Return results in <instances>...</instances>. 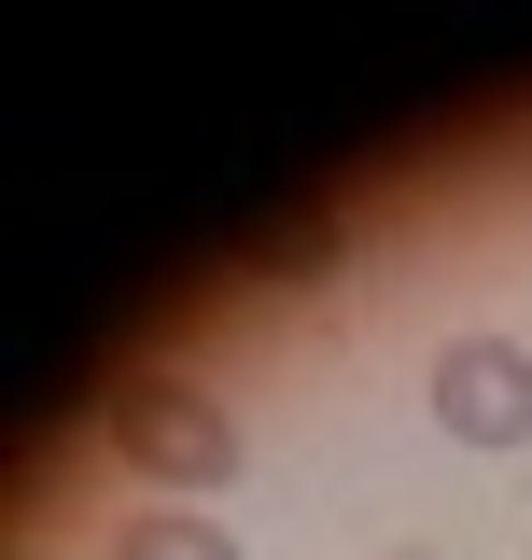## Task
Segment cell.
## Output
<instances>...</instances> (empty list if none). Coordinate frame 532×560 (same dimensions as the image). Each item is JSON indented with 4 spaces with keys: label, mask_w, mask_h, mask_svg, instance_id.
<instances>
[{
    "label": "cell",
    "mask_w": 532,
    "mask_h": 560,
    "mask_svg": "<svg viewBox=\"0 0 532 560\" xmlns=\"http://www.w3.org/2000/svg\"><path fill=\"white\" fill-rule=\"evenodd\" d=\"M99 434H113V463L154 490H224L239 477V420H224V393H197V378H127L113 407H99Z\"/></svg>",
    "instance_id": "1"
},
{
    "label": "cell",
    "mask_w": 532,
    "mask_h": 560,
    "mask_svg": "<svg viewBox=\"0 0 532 560\" xmlns=\"http://www.w3.org/2000/svg\"><path fill=\"white\" fill-rule=\"evenodd\" d=\"M435 434H463V448H532V350L519 337H449L435 350Z\"/></svg>",
    "instance_id": "2"
},
{
    "label": "cell",
    "mask_w": 532,
    "mask_h": 560,
    "mask_svg": "<svg viewBox=\"0 0 532 560\" xmlns=\"http://www.w3.org/2000/svg\"><path fill=\"white\" fill-rule=\"evenodd\" d=\"M113 560H239V533L197 518V504H140L127 533H113Z\"/></svg>",
    "instance_id": "3"
},
{
    "label": "cell",
    "mask_w": 532,
    "mask_h": 560,
    "mask_svg": "<svg viewBox=\"0 0 532 560\" xmlns=\"http://www.w3.org/2000/svg\"><path fill=\"white\" fill-rule=\"evenodd\" d=\"M393 560H449V547H393Z\"/></svg>",
    "instance_id": "4"
}]
</instances>
